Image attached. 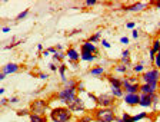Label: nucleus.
<instances>
[{"mask_svg": "<svg viewBox=\"0 0 160 122\" xmlns=\"http://www.w3.org/2000/svg\"><path fill=\"white\" fill-rule=\"evenodd\" d=\"M50 122H70L73 119V112L67 106H56L49 112Z\"/></svg>", "mask_w": 160, "mask_h": 122, "instance_id": "1", "label": "nucleus"}, {"mask_svg": "<svg viewBox=\"0 0 160 122\" xmlns=\"http://www.w3.org/2000/svg\"><path fill=\"white\" fill-rule=\"evenodd\" d=\"M140 81L142 83H147L152 86L154 92L159 91V81H160V71L156 68H152L149 71H144L143 73L140 75Z\"/></svg>", "mask_w": 160, "mask_h": 122, "instance_id": "2", "label": "nucleus"}, {"mask_svg": "<svg viewBox=\"0 0 160 122\" xmlns=\"http://www.w3.org/2000/svg\"><path fill=\"white\" fill-rule=\"evenodd\" d=\"M92 116L96 122H114L117 118L114 108H96L92 111Z\"/></svg>", "mask_w": 160, "mask_h": 122, "instance_id": "3", "label": "nucleus"}, {"mask_svg": "<svg viewBox=\"0 0 160 122\" xmlns=\"http://www.w3.org/2000/svg\"><path fill=\"white\" fill-rule=\"evenodd\" d=\"M77 96H79L77 95V91L73 88H62L56 93V98L59 99L62 103H64V106H69Z\"/></svg>", "mask_w": 160, "mask_h": 122, "instance_id": "4", "label": "nucleus"}, {"mask_svg": "<svg viewBox=\"0 0 160 122\" xmlns=\"http://www.w3.org/2000/svg\"><path fill=\"white\" fill-rule=\"evenodd\" d=\"M47 109H49V101L46 99H34L29 105L30 114H36V115H46Z\"/></svg>", "mask_w": 160, "mask_h": 122, "instance_id": "5", "label": "nucleus"}, {"mask_svg": "<svg viewBox=\"0 0 160 122\" xmlns=\"http://www.w3.org/2000/svg\"><path fill=\"white\" fill-rule=\"evenodd\" d=\"M114 105H116V98L112 96L110 93L103 92V93L97 95V102H96L97 108H113Z\"/></svg>", "mask_w": 160, "mask_h": 122, "instance_id": "6", "label": "nucleus"}, {"mask_svg": "<svg viewBox=\"0 0 160 122\" xmlns=\"http://www.w3.org/2000/svg\"><path fill=\"white\" fill-rule=\"evenodd\" d=\"M67 108L73 112V114H84V112L87 111L86 105H84V101L80 98V96H77V98L74 99V101L72 102V103H70Z\"/></svg>", "mask_w": 160, "mask_h": 122, "instance_id": "7", "label": "nucleus"}, {"mask_svg": "<svg viewBox=\"0 0 160 122\" xmlns=\"http://www.w3.org/2000/svg\"><path fill=\"white\" fill-rule=\"evenodd\" d=\"M122 89L124 93H140V83H130L127 78H122Z\"/></svg>", "mask_w": 160, "mask_h": 122, "instance_id": "8", "label": "nucleus"}, {"mask_svg": "<svg viewBox=\"0 0 160 122\" xmlns=\"http://www.w3.org/2000/svg\"><path fill=\"white\" fill-rule=\"evenodd\" d=\"M64 53H66V58L69 59V63H77L80 61V52L73 46L67 48Z\"/></svg>", "mask_w": 160, "mask_h": 122, "instance_id": "9", "label": "nucleus"}, {"mask_svg": "<svg viewBox=\"0 0 160 122\" xmlns=\"http://www.w3.org/2000/svg\"><path fill=\"white\" fill-rule=\"evenodd\" d=\"M123 101L129 106H137L140 102V93H124Z\"/></svg>", "mask_w": 160, "mask_h": 122, "instance_id": "10", "label": "nucleus"}, {"mask_svg": "<svg viewBox=\"0 0 160 122\" xmlns=\"http://www.w3.org/2000/svg\"><path fill=\"white\" fill-rule=\"evenodd\" d=\"M149 7V3H143V2H134L133 4H130V6H124L123 10L124 12H142L144 9Z\"/></svg>", "mask_w": 160, "mask_h": 122, "instance_id": "11", "label": "nucleus"}, {"mask_svg": "<svg viewBox=\"0 0 160 122\" xmlns=\"http://www.w3.org/2000/svg\"><path fill=\"white\" fill-rule=\"evenodd\" d=\"M82 52H86V53H93V55H99V48H97L96 45L90 43V42L84 40L80 46V53Z\"/></svg>", "mask_w": 160, "mask_h": 122, "instance_id": "12", "label": "nucleus"}, {"mask_svg": "<svg viewBox=\"0 0 160 122\" xmlns=\"http://www.w3.org/2000/svg\"><path fill=\"white\" fill-rule=\"evenodd\" d=\"M20 71V65L17 63H13V62H10V63L4 65L3 68H2V72H3L4 75H12V73H17V72Z\"/></svg>", "mask_w": 160, "mask_h": 122, "instance_id": "13", "label": "nucleus"}, {"mask_svg": "<svg viewBox=\"0 0 160 122\" xmlns=\"http://www.w3.org/2000/svg\"><path fill=\"white\" fill-rule=\"evenodd\" d=\"M139 105L142 108H152L153 102H152V95H146V93H140V102Z\"/></svg>", "mask_w": 160, "mask_h": 122, "instance_id": "14", "label": "nucleus"}, {"mask_svg": "<svg viewBox=\"0 0 160 122\" xmlns=\"http://www.w3.org/2000/svg\"><path fill=\"white\" fill-rule=\"evenodd\" d=\"M110 88H122V78H117L114 75H106Z\"/></svg>", "mask_w": 160, "mask_h": 122, "instance_id": "15", "label": "nucleus"}, {"mask_svg": "<svg viewBox=\"0 0 160 122\" xmlns=\"http://www.w3.org/2000/svg\"><path fill=\"white\" fill-rule=\"evenodd\" d=\"M89 75L96 76V78H102L106 75V69H104V66H93L92 69H89Z\"/></svg>", "mask_w": 160, "mask_h": 122, "instance_id": "16", "label": "nucleus"}, {"mask_svg": "<svg viewBox=\"0 0 160 122\" xmlns=\"http://www.w3.org/2000/svg\"><path fill=\"white\" fill-rule=\"evenodd\" d=\"M120 63L126 65V66H129V68H132V66H133V65H132V59H130V50H129V49H124V50L122 52Z\"/></svg>", "mask_w": 160, "mask_h": 122, "instance_id": "17", "label": "nucleus"}, {"mask_svg": "<svg viewBox=\"0 0 160 122\" xmlns=\"http://www.w3.org/2000/svg\"><path fill=\"white\" fill-rule=\"evenodd\" d=\"M113 69H114V72H116V73L124 75V76H126V75L130 72V68H129V66H126V65H123V63H120V62L114 65Z\"/></svg>", "mask_w": 160, "mask_h": 122, "instance_id": "18", "label": "nucleus"}, {"mask_svg": "<svg viewBox=\"0 0 160 122\" xmlns=\"http://www.w3.org/2000/svg\"><path fill=\"white\" fill-rule=\"evenodd\" d=\"M29 122H49V118L46 115H36V114H30Z\"/></svg>", "mask_w": 160, "mask_h": 122, "instance_id": "19", "label": "nucleus"}, {"mask_svg": "<svg viewBox=\"0 0 160 122\" xmlns=\"http://www.w3.org/2000/svg\"><path fill=\"white\" fill-rule=\"evenodd\" d=\"M96 59H97V55L86 53V52H82V53H80V61H83V62H94Z\"/></svg>", "mask_w": 160, "mask_h": 122, "instance_id": "20", "label": "nucleus"}, {"mask_svg": "<svg viewBox=\"0 0 160 122\" xmlns=\"http://www.w3.org/2000/svg\"><path fill=\"white\" fill-rule=\"evenodd\" d=\"M110 95L114 96L116 99H123L124 91L122 88H110Z\"/></svg>", "mask_w": 160, "mask_h": 122, "instance_id": "21", "label": "nucleus"}, {"mask_svg": "<svg viewBox=\"0 0 160 122\" xmlns=\"http://www.w3.org/2000/svg\"><path fill=\"white\" fill-rule=\"evenodd\" d=\"M57 72H59V75H60V78H62V82H66L67 81V78H66V72H67V65L64 63H60L59 65V69H57Z\"/></svg>", "mask_w": 160, "mask_h": 122, "instance_id": "22", "label": "nucleus"}, {"mask_svg": "<svg viewBox=\"0 0 160 122\" xmlns=\"http://www.w3.org/2000/svg\"><path fill=\"white\" fill-rule=\"evenodd\" d=\"M64 59H66V53H64V52H56V53L53 55V62L56 65L63 63Z\"/></svg>", "mask_w": 160, "mask_h": 122, "instance_id": "23", "label": "nucleus"}, {"mask_svg": "<svg viewBox=\"0 0 160 122\" xmlns=\"http://www.w3.org/2000/svg\"><path fill=\"white\" fill-rule=\"evenodd\" d=\"M140 93H146V95H153L156 92L152 89V86L147 83H140Z\"/></svg>", "mask_w": 160, "mask_h": 122, "instance_id": "24", "label": "nucleus"}, {"mask_svg": "<svg viewBox=\"0 0 160 122\" xmlns=\"http://www.w3.org/2000/svg\"><path fill=\"white\" fill-rule=\"evenodd\" d=\"M132 72H133V75H142L144 72V65L140 62V63H136L132 66Z\"/></svg>", "mask_w": 160, "mask_h": 122, "instance_id": "25", "label": "nucleus"}, {"mask_svg": "<svg viewBox=\"0 0 160 122\" xmlns=\"http://www.w3.org/2000/svg\"><path fill=\"white\" fill-rule=\"evenodd\" d=\"M100 40H102V32H96V33H93L87 39V42H90V43H93V45H96L97 42H100Z\"/></svg>", "mask_w": 160, "mask_h": 122, "instance_id": "26", "label": "nucleus"}, {"mask_svg": "<svg viewBox=\"0 0 160 122\" xmlns=\"http://www.w3.org/2000/svg\"><path fill=\"white\" fill-rule=\"evenodd\" d=\"M63 88H73V89H76L77 88V81L74 78H69L63 83Z\"/></svg>", "mask_w": 160, "mask_h": 122, "instance_id": "27", "label": "nucleus"}, {"mask_svg": "<svg viewBox=\"0 0 160 122\" xmlns=\"http://www.w3.org/2000/svg\"><path fill=\"white\" fill-rule=\"evenodd\" d=\"M147 116H149L147 112H140V114H137V115L132 116V122H139V121H142V119H146Z\"/></svg>", "mask_w": 160, "mask_h": 122, "instance_id": "28", "label": "nucleus"}, {"mask_svg": "<svg viewBox=\"0 0 160 122\" xmlns=\"http://www.w3.org/2000/svg\"><path fill=\"white\" fill-rule=\"evenodd\" d=\"M150 50L153 52V53H159V52H160V39H154L153 43H152Z\"/></svg>", "mask_w": 160, "mask_h": 122, "instance_id": "29", "label": "nucleus"}, {"mask_svg": "<svg viewBox=\"0 0 160 122\" xmlns=\"http://www.w3.org/2000/svg\"><path fill=\"white\" fill-rule=\"evenodd\" d=\"M76 122H93V116L92 114H84V115H80V118Z\"/></svg>", "mask_w": 160, "mask_h": 122, "instance_id": "30", "label": "nucleus"}, {"mask_svg": "<svg viewBox=\"0 0 160 122\" xmlns=\"http://www.w3.org/2000/svg\"><path fill=\"white\" fill-rule=\"evenodd\" d=\"M76 91H77V95H79V96H80V93H84V92H86V89H84V83L82 81H77Z\"/></svg>", "mask_w": 160, "mask_h": 122, "instance_id": "31", "label": "nucleus"}, {"mask_svg": "<svg viewBox=\"0 0 160 122\" xmlns=\"http://www.w3.org/2000/svg\"><path fill=\"white\" fill-rule=\"evenodd\" d=\"M29 12H30V9H26V10H23L22 13H19L16 16V20H23L24 17H27V14H29Z\"/></svg>", "mask_w": 160, "mask_h": 122, "instance_id": "32", "label": "nucleus"}, {"mask_svg": "<svg viewBox=\"0 0 160 122\" xmlns=\"http://www.w3.org/2000/svg\"><path fill=\"white\" fill-rule=\"evenodd\" d=\"M122 122H132V115L129 112H123L122 114Z\"/></svg>", "mask_w": 160, "mask_h": 122, "instance_id": "33", "label": "nucleus"}, {"mask_svg": "<svg viewBox=\"0 0 160 122\" xmlns=\"http://www.w3.org/2000/svg\"><path fill=\"white\" fill-rule=\"evenodd\" d=\"M153 65H154V68L159 69V71H160V52H159V53H156V56H154Z\"/></svg>", "mask_w": 160, "mask_h": 122, "instance_id": "34", "label": "nucleus"}, {"mask_svg": "<svg viewBox=\"0 0 160 122\" xmlns=\"http://www.w3.org/2000/svg\"><path fill=\"white\" fill-rule=\"evenodd\" d=\"M16 114H17V116H29L30 115V111H29V109H19Z\"/></svg>", "mask_w": 160, "mask_h": 122, "instance_id": "35", "label": "nucleus"}, {"mask_svg": "<svg viewBox=\"0 0 160 122\" xmlns=\"http://www.w3.org/2000/svg\"><path fill=\"white\" fill-rule=\"evenodd\" d=\"M20 43H23V40H16V42H12L10 45H7L4 49H13V48H16V46H19Z\"/></svg>", "mask_w": 160, "mask_h": 122, "instance_id": "36", "label": "nucleus"}, {"mask_svg": "<svg viewBox=\"0 0 160 122\" xmlns=\"http://www.w3.org/2000/svg\"><path fill=\"white\" fill-rule=\"evenodd\" d=\"M94 4H97L96 0H86V2L83 3V6L84 7H92V6H94Z\"/></svg>", "mask_w": 160, "mask_h": 122, "instance_id": "37", "label": "nucleus"}, {"mask_svg": "<svg viewBox=\"0 0 160 122\" xmlns=\"http://www.w3.org/2000/svg\"><path fill=\"white\" fill-rule=\"evenodd\" d=\"M49 69L52 72H57V69H59V65H56L54 62H50V63H49Z\"/></svg>", "mask_w": 160, "mask_h": 122, "instance_id": "38", "label": "nucleus"}, {"mask_svg": "<svg viewBox=\"0 0 160 122\" xmlns=\"http://www.w3.org/2000/svg\"><path fill=\"white\" fill-rule=\"evenodd\" d=\"M100 43H102V46H103L104 49H110V46H112V45H110V42L106 40V39H102V40H100Z\"/></svg>", "mask_w": 160, "mask_h": 122, "instance_id": "39", "label": "nucleus"}, {"mask_svg": "<svg viewBox=\"0 0 160 122\" xmlns=\"http://www.w3.org/2000/svg\"><path fill=\"white\" fill-rule=\"evenodd\" d=\"M87 96H89V98L92 99V101H93L94 103L97 102V95H94V93H92V92H87Z\"/></svg>", "mask_w": 160, "mask_h": 122, "instance_id": "40", "label": "nucleus"}, {"mask_svg": "<svg viewBox=\"0 0 160 122\" xmlns=\"http://www.w3.org/2000/svg\"><path fill=\"white\" fill-rule=\"evenodd\" d=\"M9 105V98H2L0 99V106H6Z\"/></svg>", "mask_w": 160, "mask_h": 122, "instance_id": "41", "label": "nucleus"}, {"mask_svg": "<svg viewBox=\"0 0 160 122\" xmlns=\"http://www.w3.org/2000/svg\"><path fill=\"white\" fill-rule=\"evenodd\" d=\"M77 33H82V29H74V30L69 32V33H67V36H74V34H77Z\"/></svg>", "mask_w": 160, "mask_h": 122, "instance_id": "42", "label": "nucleus"}, {"mask_svg": "<svg viewBox=\"0 0 160 122\" xmlns=\"http://www.w3.org/2000/svg\"><path fill=\"white\" fill-rule=\"evenodd\" d=\"M152 4V6L157 7V9H160V0H157V2H154V0H152V2H149V6Z\"/></svg>", "mask_w": 160, "mask_h": 122, "instance_id": "43", "label": "nucleus"}, {"mask_svg": "<svg viewBox=\"0 0 160 122\" xmlns=\"http://www.w3.org/2000/svg\"><path fill=\"white\" fill-rule=\"evenodd\" d=\"M120 43H122V45H129V37H127V36L120 37Z\"/></svg>", "mask_w": 160, "mask_h": 122, "instance_id": "44", "label": "nucleus"}, {"mask_svg": "<svg viewBox=\"0 0 160 122\" xmlns=\"http://www.w3.org/2000/svg\"><path fill=\"white\" fill-rule=\"evenodd\" d=\"M132 36H133V39H137V37L140 36V32L137 30V29H133V32H132Z\"/></svg>", "mask_w": 160, "mask_h": 122, "instance_id": "45", "label": "nucleus"}, {"mask_svg": "<svg viewBox=\"0 0 160 122\" xmlns=\"http://www.w3.org/2000/svg\"><path fill=\"white\" fill-rule=\"evenodd\" d=\"M37 76H39L40 79H43V81H47V79H49V75L47 73H39Z\"/></svg>", "mask_w": 160, "mask_h": 122, "instance_id": "46", "label": "nucleus"}, {"mask_svg": "<svg viewBox=\"0 0 160 122\" xmlns=\"http://www.w3.org/2000/svg\"><path fill=\"white\" fill-rule=\"evenodd\" d=\"M19 102V98L17 96H13V98H9V103H17Z\"/></svg>", "mask_w": 160, "mask_h": 122, "instance_id": "47", "label": "nucleus"}, {"mask_svg": "<svg viewBox=\"0 0 160 122\" xmlns=\"http://www.w3.org/2000/svg\"><path fill=\"white\" fill-rule=\"evenodd\" d=\"M47 50H49V53H50V55H54V53L57 52V49H56V46H52V48H49Z\"/></svg>", "mask_w": 160, "mask_h": 122, "instance_id": "48", "label": "nucleus"}, {"mask_svg": "<svg viewBox=\"0 0 160 122\" xmlns=\"http://www.w3.org/2000/svg\"><path fill=\"white\" fill-rule=\"evenodd\" d=\"M134 26H136V23H134V22H129V23L126 24L127 29H134Z\"/></svg>", "mask_w": 160, "mask_h": 122, "instance_id": "49", "label": "nucleus"}, {"mask_svg": "<svg viewBox=\"0 0 160 122\" xmlns=\"http://www.w3.org/2000/svg\"><path fill=\"white\" fill-rule=\"evenodd\" d=\"M2 32H3V33H9V32H10V26H4V27H2Z\"/></svg>", "mask_w": 160, "mask_h": 122, "instance_id": "50", "label": "nucleus"}, {"mask_svg": "<svg viewBox=\"0 0 160 122\" xmlns=\"http://www.w3.org/2000/svg\"><path fill=\"white\" fill-rule=\"evenodd\" d=\"M40 55H42V56H44V58H47V56H49V50H47V49H44V50L43 52H42V53H40Z\"/></svg>", "mask_w": 160, "mask_h": 122, "instance_id": "51", "label": "nucleus"}, {"mask_svg": "<svg viewBox=\"0 0 160 122\" xmlns=\"http://www.w3.org/2000/svg\"><path fill=\"white\" fill-rule=\"evenodd\" d=\"M37 50H39L40 53H42V52L44 50V48H43V45H42V43H39V45H37Z\"/></svg>", "mask_w": 160, "mask_h": 122, "instance_id": "52", "label": "nucleus"}, {"mask_svg": "<svg viewBox=\"0 0 160 122\" xmlns=\"http://www.w3.org/2000/svg\"><path fill=\"white\" fill-rule=\"evenodd\" d=\"M56 49H57V52H63V46L62 45H56Z\"/></svg>", "mask_w": 160, "mask_h": 122, "instance_id": "53", "label": "nucleus"}, {"mask_svg": "<svg viewBox=\"0 0 160 122\" xmlns=\"http://www.w3.org/2000/svg\"><path fill=\"white\" fill-rule=\"evenodd\" d=\"M4 78H6V75H4L3 72L0 71V82H2V81H4Z\"/></svg>", "mask_w": 160, "mask_h": 122, "instance_id": "54", "label": "nucleus"}, {"mask_svg": "<svg viewBox=\"0 0 160 122\" xmlns=\"http://www.w3.org/2000/svg\"><path fill=\"white\" fill-rule=\"evenodd\" d=\"M4 93V88H0V95H3Z\"/></svg>", "mask_w": 160, "mask_h": 122, "instance_id": "55", "label": "nucleus"}, {"mask_svg": "<svg viewBox=\"0 0 160 122\" xmlns=\"http://www.w3.org/2000/svg\"><path fill=\"white\" fill-rule=\"evenodd\" d=\"M114 122H122V118H116V121Z\"/></svg>", "mask_w": 160, "mask_h": 122, "instance_id": "56", "label": "nucleus"}, {"mask_svg": "<svg viewBox=\"0 0 160 122\" xmlns=\"http://www.w3.org/2000/svg\"><path fill=\"white\" fill-rule=\"evenodd\" d=\"M159 88H160V81H159Z\"/></svg>", "mask_w": 160, "mask_h": 122, "instance_id": "57", "label": "nucleus"}]
</instances>
